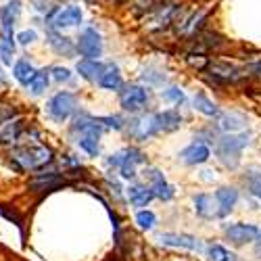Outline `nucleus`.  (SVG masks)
I'll use <instances>...</instances> for the list:
<instances>
[{"instance_id": "obj_1", "label": "nucleus", "mask_w": 261, "mask_h": 261, "mask_svg": "<svg viewBox=\"0 0 261 261\" xmlns=\"http://www.w3.org/2000/svg\"><path fill=\"white\" fill-rule=\"evenodd\" d=\"M55 161L53 148L38 140L21 142L11 150V167L17 171H40Z\"/></svg>"}, {"instance_id": "obj_2", "label": "nucleus", "mask_w": 261, "mask_h": 261, "mask_svg": "<svg viewBox=\"0 0 261 261\" xmlns=\"http://www.w3.org/2000/svg\"><path fill=\"white\" fill-rule=\"evenodd\" d=\"M249 142H251V134H245V132H241V134H236V132L224 134L215 144L217 146V157H220V161L226 167L236 169L238 163H241V153L249 146Z\"/></svg>"}, {"instance_id": "obj_3", "label": "nucleus", "mask_w": 261, "mask_h": 261, "mask_svg": "<svg viewBox=\"0 0 261 261\" xmlns=\"http://www.w3.org/2000/svg\"><path fill=\"white\" fill-rule=\"evenodd\" d=\"M80 107V100L73 92L69 90H61L57 92L48 102H46V115L55 121V123H65Z\"/></svg>"}, {"instance_id": "obj_4", "label": "nucleus", "mask_w": 261, "mask_h": 261, "mask_svg": "<svg viewBox=\"0 0 261 261\" xmlns=\"http://www.w3.org/2000/svg\"><path fill=\"white\" fill-rule=\"evenodd\" d=\"M140 163H144V153L134 146H127L107 159V165L119 169L121 178H125V180L136 178V165H140Z\"/></svg>"}, {"instance_id": "obj_5", "label": "nucleus", "mask_w": 261, "mask_h": 261, "mask_svg": "<svg viewBox=\"0 0 261 261\" xmlns=\"http://www.w3.org/2000/svg\"><path fill=\"white\" fill-rule=\"evenodd\" d=\"M180 13V7L173 5L171 0H163L161 5H157L153 11H148L144 17V25L150 32H161L169 23H176V17Z\"/></svg>"}, {"instance_id": "obj_6", "label": "nucleus", "mask_w": 261, "mask_h": 261, "mask_svg": "<svg viewBox=\"0 0 261 261\" xmlns=\"http://www.w3.org/2000/svg\"><path fill=\"white\" fill-rule=\"evenodd\" d=\"M84 19V13L80 7H73V5H65V7H55V11L46 17V23L50 30H71V28H77Z\"/></svg>"}, {"instance_id": "obj_7", "label": "nucleus", "mask_w": 261, "mask_h": 261, "mask_svg": "<svg viewBox=\"0 0 261 261\" xmlns=\"http://www.w3.org/2000/svg\"><path fill=\"white\" fill-rule=\"evenodd\" d=\"M102 48V38L94 28H86L75 42V53H80L84 59H100Z\"/></svg>"}, {"instance_id": "obj_8", "label": "nucleus", "mask_w": 261, "mask_h": 261, "mask_svg": "<svg viewBox=\"0 0 261 261\" xmlns=\"http://www.w3.org/2000/svg\"><path fill=\"white\" fill-rule=\"evenodd\" d=\"M123 127L127 129L129 138L140 140V142L153 138V136L159 132L157 123H155V115H136V117H132L129 121H125Z\"/></svg>"}, {"instance_id": "obj_9", "label": "nucleus", "mask_w": 261, "mask_h": 261, "mask_svg": "<svg viewBox=\"0 0 261 261\" xmlns=\"http://www.w3.org/2000/svg\"><path fill=\"white\" fill-rule=\"evenodd\" d=\"M119 100H121V107L125 109V111L140 113L148 102V92H146V88H142V86H138V84H129L121 90Z\"/></svg>"}, {"instance_id": "obj_10", "label": "nucleus", "mask_w": 261, "mask_h": 261, "mask_svg": "<svg viewBox=\"0 0 261 261\" xmlns=\"http://www.w3.org/2000/svg\"><path fill=\"white\" fill-rule=\"evenodd\" d=\"M157 241L165 247H176V249H188V251H197L201 253L205 247L199 241L197 236H190V234H176V232H161L157 236Z\"/></svg>"}, {"instance_id": "obj_11", "label": "nucleus", "mask_w": 261, "mask_h": 261, "mask_svg": "<svg viewBox=\"0 0 261 261\" xmlns=\"http://www.w3.org/2000/svg\"><path fill=\"white\" fill-rule=\"evenodd\" d=\"M144 176L150 180V192H153V197L161 199V201H171L173 194H176V190H173V186L163 178V173L155 167H148L144 171Z\"/></svg>"}, {"instance_id": "obj_12", "label": "nucleus", "mask_w": 261, "mask_h": 261, "mask_svg": "<svg viewBox=\"0 0 261 261\" xmlns=\"http://www.w3.org/2000/svg\"><path fill=\"white\" fill-rule=\"evenodd\" d=\"M63 184H65V178L61 176L59 171H44V169H40L36 176L32 178L30 188L34 192H50V190H57Z\"/></svg>"}, {"instance_id": "obj_13", "label": "nucleus", "mask_w": 261, "mask_h": 261, "mask_svg": "<svg viewBox=\"0 0 261 261\" xmlns=\"http://www.w3.org/2000/svg\"><path fill=\"white\" fill-rule=\"evenodd\" d=\"M259 234V228L253 226V224H232L226 228V238L232 243V245H247V243H253Z\"/></svg>"}, {"instance_id": "obj_14", "label": "nucleus", "mask_w": 261, "mask_h": 261, "mask_svg": "<svg viewBox=\"0 0 261 261\" xmlns=\"http://www.w3.org/2000/svg\"><path fill=\"white\" fill-rule=\"evenodd\" d=\"M209 75L215 80V82H222V84H228V82H236L241 80L245 73L241 67H236V65H230V63H211L207 67Z\"/></svg>"}, {"instance_id": "obj_15", "label": "nucleus", "mask_w": 261, "mask_h": 261, "mask_svg": "<svg viewBox=\"0 0 261 261\" xmlns=\"http://www.w3.org/2000/svg\"><path fill=\"white\" fill-rule=\"evenodd\" d=\"M211 157V148L207 142H192L190 146H186L182 153H180V159L186 163V165H203L207 159Z\"/></svg>"}, {"instance_id": "obj_16", "label": "nucleus", "mask_w": 261, "mask_h": 261, "mask_svg": "<svg viewBox=\"0 0 261 261\" xmlns=\"http://www.w3.org/2000/svg\"><path fill=\"white\" fill-rule=\"evenodd\" d=\"M46 42H48V46L57 53V55H61V57H73L75 55V44H73V40L71 38H67V36H63L61 32H57V30H46Z\"/></svg>"}, {"instance_id": "obj_17", "label": "nucleus", "mask_w": 261, "mask_h": 261, "mask_svg": "<svg viewBox=\"0 0 261 261\" xmlns=\"http://www.w3.org/2000/svg\"><path fill=\"white\" fill-rule=\"evenodd\" d=\"M23 119L19 115L0 121V144H15L23 134Z\"/></svg>"}, {"instance_id": "obj_18", "label": "nucleus", "mask_w": 261, "mask_h": 261, "mask_svg": "<svg viewBox=\"0 0 261 261\" xmlns=\"http://www.w3.org/2000/svg\"><path fill=\"white\" fill-rule=\"evenodd\" d=\"M71 132L73 134H80V136L88 134V136H98L100 138V134L105 132V127L96 121V117H92L88 113H80L73 119V123H71Z\"/></svg>"}, {"instance_id": "obj_19", "label": "nucleus", "mask_w": 261, "mask_h": 261, "mask_svg": "<svg viewBox=\"0 0 261 261\" xmlns=\"http://www.w3.org/2000/svg\"><path fill=\"white\" fill-rule=\"evenodd\" d=\"M21 15V0H9L0 7V32H15V23Z\"/></svg>"}, {"instance_id": "obj_20", "label": "nucleus", "mask_w": 261, "mask_h": 261, "mask_svg": "<svg viewBox=\"0 0 261 261\" xmlns=\"http://www.w3.org/2000/svg\"><path fill=\"white\" fill-rule=\"evenodd\" d=\"M96 84L100 86V88H105V90H119V88H123V77H121V71H119L117 65L105 63V67H102Z\"/></svg>"}, {"instance_id": "obj_21", "label": "nucleus", "mask_w": 261, "mask_h": 261, "mask_svg": "<svg viewBox=\"0 0 261 261\" xmlns=\"http://www.w3.org/2000/svg\"><path fill=\"white\" fill-rule=\"evenodd\" d=\"M192 203H194V211L201 217H205V220H217V217H222L220 207H217L215 199L209 197V194H194Z\"/></svg>"}, {"instance_id": "obj_22", "label": "nucleus", "mask_w": 261, "mask_h": 261, "mask_svg": "<svg viewBox=\"0 0 261 261\" xmlns=\"http://www.w3.org/2000/svg\"><path fill=\"white\" fill-rule=\"evenodd\" d=\"M213 199H215L217 207H220V213H222V217H224V215H228V213L234 209V205L238 203V190H236L234 186H222V188L215 190Z\"/></svg>"}, {"instance_id": "obj_23", "label": "nucleus", "mask_w": 261, "mask_h": 261, "mask_svg": "<svg viewBox=\"0 0 261 261\" xmlns=\"http://www.w3.org/2000/svg\"><path fill=\"white\" fill-rule=\"evenodd\" d=\"M102 67H105V63H100V59H82V61H77L75 69H77L80 77L94 84V82H98V75H100Z\"/></svg>"}, {"instance_id": "obj_24", "label": "nucleus", "mask_w": 261, "mask_h": 261, "mask_svg": "<svg viewBox=\"0 0 261 261\" xmlns=\"http://www.w3.org/2000/svg\"><path fill=\"white\" fill-rule=\"evenodd\" d=\"M155 123L159 132H173L182 125V115L173 109H167V111H159L155 113Z\"/></svg>"}, {"instance_id": "obj_25", "label": "nucleus", "mask_w": 261, "mask_h": 261, "mask_svg": "<svg viewBox=\"0 0 261 261\" xmlns=\"http://www.w3.org/2000/svg\"><path fill=\"white\" fill-rule=\"evenodd\" d=\"M220 117V129H224L226 134H232V132H241V129L247 125V117L243 113H236V111H230V113H224V115H217Z\"/></svg>"}, {"instance_id": "obj_26", "label": "nucleus", "mask_w": 261, "mask_h": 261, "mask_svg": "<svg viewBox=\"0 0 261 261\" xmlns=\"http://www.w3.org/2000/svg\"><path fill=\"white\" fill-rule=\"evenodd\" d=\"M15 50H17L15 34L0 32V61H3V65H13Z\"/></svg>"}, {"instance_id": "obj_27", "label": "nucleus", "mask_w": 261, "mask_h": 261, "mask_svg": "<svg viewBox=\"0 0 261 261\" xmlns=\"http://www.w3.org/2000/svg\"><path fill=\"white\" fill-rule=\"evenodd\" d=\"M48 84H50V73H48V69H36L32 82L25 86V88H28V92H30L32 96H40V94L46 92Z\"/></svg>"}, {"instance_id": "obj_28", "label": "nucleus", "mask_w": 261, "mask_h": 261, "mask_svg": "<svg viewBox=\"0 0 261 261\" xmlns=\"http://www.w3.org/2000/svg\"><path fill=\"white\" fill-rule=\"evenodd\" d=\"M34 73H36V67H34V65H32L28 59L15 61V65H13V77H15L21 86H28V84L32 82Z\"/></svg>"}, {"instance_id": "obj_29", "label": "nucleus", "mask_w": 261, "mask_h": 261, "mask_svg": "<svg viewBox=\"0 0 261 261\" xmlns=\"http://www.w3.org/2000/svg\"><path fill=\"white\" fill-rule=\"evenodd\" d=\"M203 19H205V11H199V13L194 11V13L186 15V17H182V19L178 21V34H182V36H190V34H194Z\"/></svg>"}, {"instance_id": "obj_30", "label": "nucleus", "mask_w": 261, "mask_h": 261, "mask_svg": "<svg viewBox=\"0 0 261 261\" xmlns=\"http://www.w3.org/2000/svg\"><path fill=\"white\" fill-rule=\"evenodd\" d=\"M127 197H129V203H132L134 207H146L150 201L155 199V197H153V192H150V188H146V186H138V184L129 186Z\"/></svg>"}, {"instance_id": "obj_31", "label": "nucleus", "mask_w": 261, "mask_h": 261, "mask_svg": "<svg viewBox=\"0 0 261 261\" xmlns=\"http://www.w3.org/2000/svg\"><path fill=\"white\" fill-rule=\"evenodd\" d=\"M243 184L247 186V190L261 201V167H249L243 176Z\"/></svg>"}, {"instance_id": "obj_32", "label": "nucleus", "mask_w": 261, "mask_h": 261, "mask_svg": "<svg viewBox=\"0 0 261 261\" xmlns=\"http://www.w3.org/2000/svg\"><path fill=\"white\" fill-rule=\"evenodd\" d=\"M192 102H194V109L201 111L203 115H207V117H217V115H220V109H217V105L213 100H209L207 94H203V92L194 94Z\"/></svg>"}, {"instance_id": "obj_33", "label": "nucleus", "mask_w": 261, "mask_h": 261, "mask_svg": "<svg viewBox=\"0 0 261 261\" xmlns=\"http://www.w3.org/2000/svg\"><path fill=\"white\" fill-rule=\"evenodd\" d=\"M77 144H80V148L84 150V153H88L90 157H98V153H100L98 136H88V134L77 136Z\"/></svg>"}, {"instance_id": "obj_34", "label": "nucleus", "mask_w": 261, "mask_h": 261, "mask_svg": "<svg viewBox=\"0 0 261 261\" xmlns=\"http://www.w3.org/2000/svg\"><path fill=\"white\" fill-rule=\"evenodd\" d=\"M207 255H209V261H236V255L222 245H211L207 249Z\"/></svg>"}, {"instance_id": "obj_35", "label": "nucleus", "mask_w": 261, "mask_h": 261, "mask_svg": "<svg viewBox=\"0 0 261 261\" xmlns=\"http://www.w3.org/2000/svg\"><path fill=\"white\" fill-rule=\"evenodd\" d=\"M136 224H138L142 230H153L155 224H157V217H155L153 211L144 209V211H138V213H136Z\"/></svg>"}, {"instance_id": "obj_36", "label": "nucleus", "mask_w": 261, "mask_h": 261, "mask_svg": "<svg viewBox=\"0 0 261 261\" xmlns=\"http://www.w3.org/2000/svg\"><path fill=\"white\" fill-rule=\"evenodd\" d=\"M163 100L165 102H173V105H182L184 100H186V96H184V90L182 88H178V86H169L167 90H163Z\"/></svg>"}, {"instance_id": "obj_37", "label": "nucleus", "mask_w": 261, "mask_h": 261, "mask_svg": "<svg viewBox=\"0 0 261 261\" xmlns=\"http://www.w3.org/2000/svg\"><path fill=\"white\" fill-rule=\"evenodd\" d=\"M48 73H50V77L55 80V82H59V84H67V82H71V71L67 69V67H61V65H55V67H50L48 69Z\"/></svg>"}, {"instance_id": "obj_38", "label": "nucleus", "mask_w": 261, "mask_h": 261, "mask_svg": "<svg viewBox=\"0 0 261 261\" xmlns=\"http://www.w3.org/2000/svg\"><path fill=\"white\" fill-rule=\"evenodd\" d=\"M96 121L105 127V129H123L125 121L119 115H107V117H96Z\"/></svg>"}, {"instance_id": "obj_39", "label": "nucleus", "mask_w": 261, "mask_h": 261, "mask_svg": "<svg viewBox=\"0 0 261 261\" xmlns=\"http://www.w3.org/2000/svg\"><path fill=\"white\" fill-rule=\"evenodd\" d=\"M142 80L148 82V84H153V86H163V82H165V73H161V71H157V69H144Z\"/></svg>"}, {"instance_id": "obj_40", "label": "nucleus", "mask_w": 261, "mask_h": 261, "mask_svg": "<svg viewBox=\"0 0 261 261\" xmlns=\"http://www.w3.org/2000/svg\"><path fill=\"white\" fill-rule=\"evenodd\" d=\"M36 40H38V32L36 30H23V32L17 34V42L21 46H32Z\"/></svg>"}, {"instance_id": "obj_41", "label": "nucleus", "mask_w": 261, "mask_h": 261, "mask_svg": "<svg viewBox=\"0 0 261 261\" xmlns=\"http://www.w3.org/2000/svg\"><path fill=\"white\" fill-rule=\"evenodd\" d=\"M32 5H34V11L36 13H42L44 17H48L55 11V7L48 3V0H32Z\"/></svg>"}, {"instance_id": "obj_42", "label": "nucleus", "mask_w": 261, "mask_h": 261, "mask_svg": "<svg viewBox=\"0 0 261 261\" xmlns=\"http://www.w3.org/2000/svg\"><path fill=\"white\" fill-rule=\"evenodd\" d=\"M161 3H163V0H136V9L148 13V11H153L157 5H161Z\"/></svg>"}, {"instance_id": "obj_43", "label": "nucleus", "mask_w": 261, "mask_h": 261, "mask_svg": "<svg viewBox=\"0 0 261 261\" xmlns=\"http://www.w3.org/2000/svg\"><path fill=\"white\" fill-rule=\"evenodd\" d=\"M0 215H5V217H7V220L15 222V224H17L19 228H21V224H23V222H21V217H19V215H17V213H15L13 209H7L5 205H0Z\"/></svg>"}, {"instance_id": "obj_44", "label": "nucleus", "mask_w": 261, "mask_h": 261, "mask_svg": "<svg viewBox=\"0 0 261 261\" xmlns=\"http://www.w3.org/2000/svg\"><path fill=\"white\" fill-rule=\"evenodd\" d=\"M107 186L111 188V192L115 194L117 199H121V186H119V182H117L115 178H111V176H109V178H107Z\"/></svg>"}, {"instance_id": "obj_45", "label": "nucleus", "mask_w": 261, "mask_h": 261, "mask_svg": "<svg viewBox=\"0 0 261 261\" xmlns=\"http://www.w3.org/2000/svg\"><path fill=\"white\" fill-rule=\"evenodd\" d=\"M61 163L65 167H80V159H75L73 155H63L61 157Z\"/></svg>"}, {"instance_id": "obj_46", "label": "nucleus", "mask_w": 261, "mask_h": 261, "mask_svg": "<svg viewBox=\"0 0 261 261\" xmlns=\"http://www.w3.org/2000/svg\"><path fill=\"white\" fill-rule=\"evenodd\" d=\"M255 255L261 259V230H259V234H257V238H255Z\"/></svg>"}, {"instance_id": "obj_47", "label": "nucleus", "mask_w": 261, "mask_h": 261, "mask_svg": "<svg viewBox=\"0 0 261 261\" xmlns=\"http://www.w3.org/2000/svg\"><path fill=\"white\" fill-rule=\"evenodd\" d=\"M253 73H255V75H257V77L261 80V63H257L255 67H253Z\"/></svg>"}, {"instance_id": "obj_48", "label": "nucleus", "mask_w": 261, "mask_h": 261, "mask_svg": "<svg viewBox=\"0 0 261 261\" xmlns=\"http://www.w3.org/2000/svg\"><path fill=\"white\" fill-rule=\"evenodd\" d=\"M0 84H3V86L7 84V77H5V71L3 69H0Z\"/></svg>"}, {"instance_id": "obj_49", "label": "nucleus", "mask_w": 261, "mask_h": 261, "mask_svg": "<svg viewBox=\"0 0 261 261\" xmlns=\"http://www.w3.org/2000/svg\"><path fill=\"white\" fill-rule=\"evenodd\" d=\"M86 3H94V0H86Z\"/></svg>"}, {"instance_id": "obj_50", "label": "nucleus", "mask_w": 261, "mask_h": 261, "mask_svg": "<svg viewBox=\"0 0 261 261\" xmlns=\"http://www.w3.org/2000/svg\"><path fill=\"white\" fill-rule=\"evenodd\" d=\"M117 3H121V0H117Z\"/></svg>"}]
</instances>
